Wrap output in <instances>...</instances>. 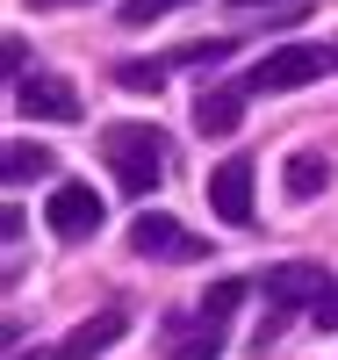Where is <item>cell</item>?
<instances>
[{
    "label": "cell",
    "instance_id": "cell-1",
    "mask_svg": "<svg viewBox=\"0 0 338 360\" xmlns=\"http://www.w3.org/2000/svg\"><path fill=\"white\" fill-rule=\"evenodd\" d=\"M101 159L115 166V188H130V195H151L166 180V159H173V144L159 123H108L101 130Z\"/></svg>",
    "mask_w": 338,
    "mask_h": 360
},
{
    "label": "cell",
    "instance_id": "cell-2",
    "mask_svg": "<svg viewBox=\"0 0 338 360\" xmlns=\"http://www.w3.org/2000/svg\"><path fill=\"white\" fill-rule=\"evenodd\" d=\"M324 72H338V44L331 51L324 44H281V51H266L259 65L245 72V94H295V86H310Z\"/></svg>",
    "mask_w": 338,
    "mask_h": 360
},
{
    "label": "cell",
    "instance_id": "cell-3",
    "mask_svg": "<svg viewBox=\"0 0 338 360\" xmlns=\"http://www.w3.org/2000/svg\"><path fill=\"white\" fill-rule=\"evenodd\" d=\"M238 303H245V281H209L195 324L166 346V360H216V353H223V324H230V310H238Z\"/></svg>",
    "mask_w": 338,
    "mask_h": 360
},
{
    "label": "cell",
    "instance_id": "cell-4",
    "mask_svg": "<svg viewBox=\"0 0 338 360\" xmlns=\"http://www.w3.org/2000/svg\"><path fill=\"white\" fill-rule=\"evenodd\" d=\"M130 252L137 259H209V238L188 231L180 217H166V209H144L130 224Z\"/></svg>",
    "mask_w": 338,
    "mask_h": 360
},
{
    "label": "cell",
    "instance_id": "cell-5",
    "mask_svg": "<svg viewBox=\"0 0 338 360\" xmlns=\"http://www.w3.org/2000/svg\"><path fill=\"white\" fill-rule=\"evenodd\" d=\"M101 217H108V202L86 188V180H58V188H51V202H44V224L65 238V245L94 238V231H101Z\"/></svg>",
    "mask_w": 338,
    "mask_h": 360
},
{
    "label": "cell",
    "instance_id": "cell-6",
    "mask_svg": "<svg viewBox=\"0 0 338 360\" xmlns=\"http://www.w3.org/2000/svg\"><path fill=\"white\" fill-rule=\"evenodd\" d=\"M15 108L44 115V123H79V86L58 79V72H22L15 79Z\"/></svg>",
    "mask_w": 338,
    "mask_h": 360
},
{
    "label": "cell",
    "instance_id": "cell-7",
    "mask_svg": "<svg viewBox=\"0 0 338 360\" xmlns=\"http://www.w3.org/2000/svg\"><path fill=\"white\" fill-rule=\"evenodd\" d=\"M209 209H216V224H252V159H223L209 173Z\"/></svg>",
    "mask_w": 338,
    "mask_h": 360
},
{
    "label": "cell",
    "instance_id": "cell-8",
    "mask_svg": "<svg viewBox=\"0 0 338 360\" xmlns=\"http://www.w3.org/2000/svg\"><path fill=\"white\" fill-rule=\"evenodd\" d=\"M331 281H324V266H310V259H281V266H273V274H266V303L273 310H295V303H310L317 310V295H324Z\"/></svg>",
    "mask_w": 338,
    "mask_h": 360
},
{
    "label": "cell",
    "instance_id": "cell-9",
    "mask_svg": "<svg viewBox=\"0 0 338 360\" xmlns=\"http://www.w3.org/2000/svg\"><path fill=\"white\" fill-rule=\"evenodd\" d=\"M245 123V86H202L195 94V130L202 137H238Z\"/></svg>",
    "mask_w": 338,
    "mask_h": 360
},
{
    "label": "cell",
    "instance_id": "cell-10",
    "mask_svg": "<svg viewBox=\"0 0 338 360\" xmlns=\"http://www.w3.org/2000/svg\"><path fill=\"white\" fill-rule=\"evenodd\" d=\"M122 332H130V310H101V317H86V324H72V339L58 346V360H94V353H108Z\"/></svg>",
    "mask_w": 338,
    "mask_h": 360
},
{
    "label": "cell",
    "instance_id": "cell-11",
    "mask_svg": "<svg viewBox=\"0 0 338 360\" xmlns=\"http://www.w3.org/2000/svg\"><path fill=\"white\" fill-rule=\"evenodd\" d=\"M324 180H331V159H324V152H295L288 173H281V188H288V202H317Z\"/></svg>",
    "mask_w": 338,
    "mask_h": 360
},
{
    "label": "cell",
    "instance_id": "cell-12",
    "mask_svg": "<svg viewBox=\"0 0 338 360\" xmlns=\"http://www.w3.org/2000/svg\"><path fill=\"white\" fill-rule=\"evenodd\" d=\"M51 166H58V152H44V144H29V137L8 144V180H15V188H22V180H44Z\"/></svg>",
    "mask_w": 338,
    "mask_h": 360
},
{
    "label": "cell",
    "instance_id": "cell-13",
    "mask_svg": "<svg viewBox=\"0 0 338 360\" xmlns=\"http://www.w3.org/2000/svg\"><path fill=\"white\" fill-rule=\"evenodd\" d=\"M180 8H188V0H122V29H151V22H166Z\"/></svg>",
    "mask_w": 338,
    "mask_h": 360
},
{
    "label": "cell",
    "instance_id": "cell-14",
    "mask_svg": "<svg viewBox=\"0 0 338 360\" xmlns=\"http://www.w3.org/2000/svg\"><path fill=\"white\" fill-rule=\"evenodd\" d=\"M230 37H209V44H188V51H180V65H195V72H216V65H230Z\"/></svg>",
    "mask_w": 338,
    "mask_h": 360
},
{
    "label": "cell",
    "instance_id": "cell-15",
    "mask_svg": "<svg viewBox=\"0 0 338 360\" xmlns=\"http://www.w3.org/2000/svg\"><path fill=\"white\" fill-rule=\"evenodd\" d=\"M115 79L130 86V94H159V86H166V65H115Z\"/></svg>",
    "mask_w": 338,
    "mask_h": 360
},
{
    "label": "cell",
    "instance_id": "cell-16",
    "mask_svg": "<svg viewBox=\"0 0 338 360\" xmlns=\"http://www.w3.org/2000/svg\"><path fill=\"white\" fill-rule=\"evenodd\" d=\"M310 324H317V332H338V281L317 295V310H310Z\"/></svg>",
    "mask_w": 338,
    "mask_h": 360
},
{
    "label": "cell",
    "instance_id": "cell-17",
    "mask_svg": "<svg viewBox=\"0 0 338 360\" xmlns=\"http://www.w3.org/2000/svg\"><path fill=\"white\" fill-rule=\"evenodd\" d=\"M230 8H273V0H230Z\"/></svg>",
    "mask_w": 338,
    "mask_h": 360
},
{
    "label": "cell",
    "instance_id": "cell-18",
    "mask_svg": "<svg viewBox=\"0 0 338 360\" xmlns=\"http://www.w3.org/2000/svg\"><path fill=\"white\" fill-rule=\"evenodd\" d=\"M37 8H79V0H37Z\"/></svg>",
    "mask_w": 338,
    "mask_h": 360
}]
</instances>
